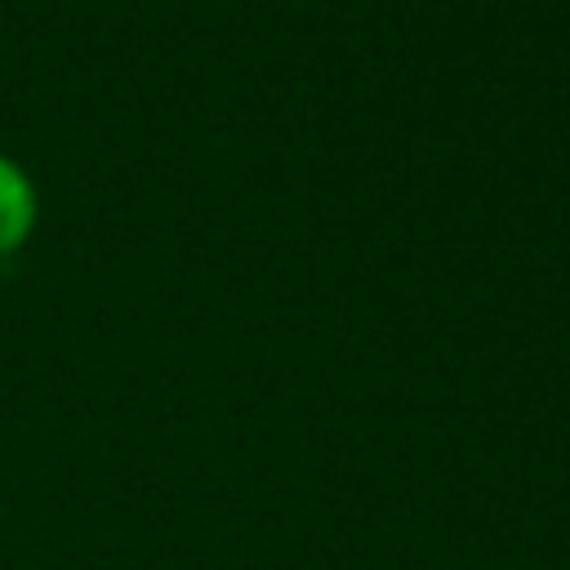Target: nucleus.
Masks as SVG:
<instances>
[{"label":"nucleus","instance_id":"nucleus-1","mask_svg":"<svg viewBox=\"0 0 570 570\" xmlns=\"http://www.w3.org/2000/svg\"><path fill=\"white\" fill-rule=\"evenodd\" d=\"M36 214H40V200H36L31 174L0 151V254H13L18 245H27V236L36 232Z\"/></svg>","mask_w":570,"mask_h":570}]
</instances>
